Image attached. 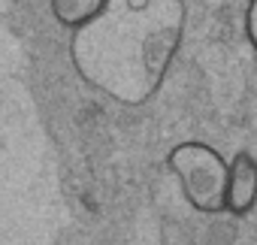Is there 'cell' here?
Masks as SVG:
<instances>
[{"instance_id": "6da1fadb", "label": "cell", "mask_w": 257, "mask_h": 245, "mask_svg": "<svg viewBox=\"0 0 257 245\" xmlns=\"http://www.w3.org/2000/svg\"><path fill=\"white\" fill-rule=\"evenodd\" d=\"M185 34V4L182 0H152L143 10L124 7L112 16L109 10L79 31V49H109L118 52L91 82L109 91L115 100L143 103L152 97L182 43Z\"/></svg>"}, {"instance_id": "7a4b0ae2", "label": "cell", "mask_w": 257, "mask_h": 245, "mask_svg": "<svg viewBox=\"0 0 257 245\" xmlns=\"http://www.w3.org/2000/svg\"><path fill=\"white\" fill-rule=\"evenodd\" d=\"M170 173L179 179V188L185 200L203 212V215H221L224 212V194H227V161L218 149L209 143H179L167 155Z\"/></svg>"}, {"instance_id": "3957f363", "label": "cell", "mask_w": 257, "mask_h": 245, "mask_svg": "<svg viewBox=\"0 0 257 245\" xmlns=\"http://www.w3.org/2000/svg\"><path fill=\"white\" fill-rule=\"evenodd\" d=\"M257 206V161L248 152H236L227 164V194L224 212L233 218L248 215Z\"/></svg>"}, {"instance_id": "277c9868", "label": "cell", "mask_w": 257, "mask_h": 245, "mask_svg": "<svg viewBox=\"0 0 257 245\" xmlns=\"http://www.w3.org/2000/svg\"><path fill=\"white\" fill-rule=\"evenodd\" d=\"M49 4H52V16L64 28L82 31L109 10L112 0H49Z\"/></svg>"}, {"instance_id": "5b68a950", "label": "cell", "mask_w": 257, "mask_h": 245, "mask_svg": "<svg viewBox=\"0 0 257 245\" xmlns=\"http://www.w3.org/2000/svg\"><path fill=\"white\" fill-rule=\"evenodd\" d=\"M242 28H245V40H248V46L257 52V0H248L245 16H242Z\"/></svg>"}]
</instances>
